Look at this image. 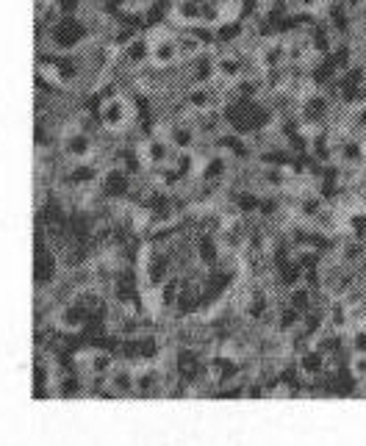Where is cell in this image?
I'll list each match as a JSON object with an SVG mask.
<instances>
[{
	"mask_svg": "<svg viewBox=\"0 0 366 446\" xmlns=\"http://www.w3.org/2000/svg\"><path fill=\"white\" fill-rule=\"evenodd\" d=\"M350 347L353 352H366V327H355L350 333Z\"/></svg>",
	"mask_w": 366,
	"mask_h": 446,
	"instance_id": "obj_42",
	"label": "cell"
},
{
	"mask_svg": "<svg viewBox=\"0 0 366 446\" xmlns=\"http://www.w3.org/2000/svg\"><path fill=\"white\" fill-rule=\"evenodd\" d=\"M350 11H353V8H350L344 0H330V6H327V23H330V28H333L336 34H350V28H353Z\"/></svg>",
	"mask_w": 366,
	"mask_h": 446,
	"instance_id": "obj_16",
	"label": "cell"
},
{
	"mask_svg": "<svg viewBox=\"0 0 366 446\" xmlns=\"http://www.w3.org/2000/svg\"><path fill=\"white\" fill-rule=\"evenodd\" d=\"M236 211H241V214H258V205H261V197L255 194V191H247V189H241L239 194H236Z\"/></svg>",
	"mask_w": 366,
	"mask_h": 446,
	"instance_id": "obj_34",
	"label": "cell"
},
{
	"mask_svg": "<svg viewBox=\"0 0 366 446\" xmlns=\"http://www.w3.org/2000/svg\"><path fill=\"white\" fill-rule=\"evenodd\" d=\"M125 61L134 64V67H141V64H150V39L147 37H137L134 42H128V47L122 50Z\"/></svg>",
	"mask_w": 366,
	"mask_h": 446,
	"instance_id": "obj_27",
	"label": "cell"
},
{
	"mask_svg": "<svg viewBox=\"0 0 366 446\" xmlns=\"http://www.w3.org/2000/svg\"><path fill=\"white\" fill-rule=\"evenodd\" d=\"M361 255H364V250H361V244H358V241H350V244H344V247H341V258H344V264H355Z\"/></svg>",
	"mask_w": 366,
	"mask_h": 446,
	"instance_id": "obj_39",
	"label": "cell"
},
{
	"mask_svg": "<svg viewBox=\"0 0 366 446\" xmlns=\"http://www.w3.org/2000/svg\"><path fill=\"white\" fill-rule=\"evenodd\" d=\"M327 56L333 58V64L339 67V72H344V70H350V67H353V47L344 45V42L333 47V50H330Z\"/></svg>",
	"mask_w": 366,
	"mask_h": 446,
	"instance_id": "obj_35",
	"label": "cell"
},
{
	"mask_svg": "<svg viewBox=\"0 0 366 446\" xmlns=\"http://www.w3.org/2000/svg\"><path fill=\"white\" fill-rule=\"evenodd\" d=\"M100 125L106 128V131H111V134H117V131H122L128 122H134L139 120L137 114V106H134V97L131 100H125L122 94L120 97H114V100H106L103 103V108H100Z\"/></svg>",
	"mask_w": 366,
	"mask_h": 446,
	"instance_id": "obj_4",
	"label": "cell"
},
{
	"mask_svg": "<svg viewBox=\"0 0 366 446\" xmlns=\"http://www.w3.org/2000/svg\"><path fill=\"white\" fill-rule=\"evenodd\" d=\"M214 144H217V150H220V153L233 155V158H239V161L250 158V141H247V136L244 134H236V131H230V134H220L217 139H214Z\"/></svg>",
	"mask_w": 366,
	"mask_h": 446,
	"instance_id": "obj_13",
	"label": "cell"
},
{
	"mask_svg": "<svg viewBox=\"0 0 366 446\" xmlns=\"http://www.w3.org/2000/svg\"><path fill=\"white\" fill-rule=\"evenodd\" d=\"M347 371H350L358 383H364L366 386V352H353L350 363H347Z\"/></svg>",
	"mask_w": 366,
	"mask_h": 446,
	"instance_id": "obj_38",
	"label": "cell"
},
{
	"mask_svg": "<svg viewBox=\"0 0 366 446\" xmlns=\"http://www.w3.org/2000/svg\"><path fill=\"white\" fill-rule=\"evenodd\" d=\"M314 294H317V291H314L311 286L300 283V286H294V288L289 291V305L297 308V311L305 316V313L314 308Z\"/></svg>",
	"mask_w": 366,
	"mask_h": 446,
	"instance_id": "obj_28",
	"label": "cell"
},
{
	"mask_svg": "<svg viewBox=\"0 0 366 446\" xmlns=\"http://www.w3.org/2000/svg\"><path fill=\"white\" fill-rule=\"evenodd\" d=\"M53 388H56V397H61V400H72V397H78V394H84V391H87L84 380H78L75 374H64V377H58V380L53 383Z\"/></svg>",
	"mask_w": 366,
	"mask_h": 446,
	"instance_id": "obj_31",
	"label": "cell"
},
{
	"mask_svg": "<svg viewBox=\"0 0 366 446\" xmlns=\"http://www.w3.org/2000/svg\"><path fill=\"white\" fill-rule=\"evenodd\" d=\"M178 47H181V58H194V56H200V50H203V42L191 34V31H186L178 37Z\"/></svg>",
	"mask_w": 366,
	"mask_h": 446,
	"instance_id": "obj_36",
	"label": "cell"
},
{
	"mask_svg": "<svg viewBox=\"0 0 366 446\" xmlns=\"http://www.w3.org/2000/svg\"><path fill=\"white\" fill-rule=\"evenodd\" d=\"M64 153H67L72 161H92V155H94V141L89 139L87 131L67 134V139H64Z\"/></svg>",
	"mask_w": 366,
	"mask_h": 446,
	"instance_id": "obj_12",
	"label": "cell"
},
{
	"mask_svg": "<svg viewBox=\"0 0 366 446\" xmlns=\"http://www.w3.org/2000/svg\"><path fill=\"white\" fill-rule=\"evenodd\" d=\"M358 125H364V128H366V106L361 108V111H358Z\"/></svg>",
	"mask_w": 366,
	"mask_h": 446,
	"instance_id": "obj_44",
	"label": "cell"
},
{
	"mask_svg": "<svg viewBox=\"0 0 366 446\" xmlns=\"http://www.w3.org/2000/svg\"><path fill=\"white\" fill-rule=\"evenodd\" d=\"M336 155H339V164H341L344 170H355V167L364 164L366 150L358 139H344V141L336 147Z\"/></svg>",
	"mask_w": 366,
	"mask_h": 446,
	"instance_id": "obj_15",
	"label": "cell"
},
{
	"mask_svg": "<svg viewBox=\"0 0 366 446\" xmlns=\"http://www.w3.org/2000/svg\"><path fill=\"white\" fill-rule=\"evenodd\" d=\"M170 20H175L183 28H194L203 23V3L197 0H175L170 6Z\"/></svg>",
	"mask_w": 366,
	"mask_h": 446,
	"instance_id": "obj_10",
	"label": "cell"
},
{
	"mask_svg": "<svg viewBox=\"0 0 366 446\" xmlns=\"http://www.w3.org/2000/svg\"><path fill=\"white\" fill-rule=\"evenodd\" d=\"M322 3H324V0H300L303 11H314V14H317V11L322 8Z\"/></svg>",
	"mask_w": 366,
	"mask_h": 446,
	"instance_id": "obj_43",
	"label": "cell"
},
{
	"mask_svg": "<svg viewBox=\"0 0 366 446\" xmlns=\"http://www.w3.org/2000/svg\"><path fill=\"white\" fill-rule=\"evenodd\" d=\"M344 222H347V230H350L355 238H364V236H366V208L350 211Z\"/></svg>",
	"mask_w": 366,
	"mask_h": 446,
	"instance_id": "obj_37",
	"label": "cell"
},
{
	"mask_svg": "<svg viewBox=\"0 0 366 446\" xmlns=\"http://www.w3.org/2000/svg\"><path fill=\"white\" fill-rule=\"evenodd\" d=\"M277 211H280V200H277V197H261V205H258V214H261V217L270 219Z\"/></svg>",
	"mask_w": 366,
	"mask_h": 446,
	"instance_id": "obj_40",
	"label": "cell"
},
{
	"mask_svg": "<svg viewBox=\"0 0 366 446\" xmlns=\"http://www.w3.org/2000/svg\"><path fill=\"white\" fill-rule=\"evenodd\" d=\"M361 274H364V277H366V255H364V258H361Z\"/></svg>",
	"mask_w": 366,
	"mask_h": 446,
	"instance_id": "obj_45",
	"label": "cell"
},
{
	"mask_svg": "<svg viewBox=\"0 0 366 446\" xmlns=\"http://www.w3.org/2000/svg\"><path fill=\"white\" fill-rule=\"evenodd\" d=\"M361 67L366 70V50H364V58H361Z\"/></svg>",
	"mask_w": 366,
	"mask_h": 446,
	"instance_id": "obj_46",
	"label": "cell"
},
{
	"mask_svg": "<svg viewBox=\"0 0 366 446\" xmlns=\"http://www.w3.org/2000/svg\"><path fill=\"white\" fill-rule=\"evenodd\" d=\"M100 178H103V172H100L92 161H75V167H72L70 175H67V180H70L75 189H89L92 183H97Z\"/></svg>",
	"mask_w": 366,
	"mask_h": 446,
	"instance_id": "obj_20",
	"label": "cell"
},
{
	"mask_svg": "<svg viewBox=\"0 0 366 446\" xmlns=\"http://www.w3.org/2000/svg\"><path fill=\"white\" fill-rule=\"evenodd\" d=\"M47 3H56V0H47Z\"/></svg>",
	"mask_w": 366,
	"mask_h": 446,
	"instance_id": "obj_47",
	"label": "cell"
},
{
	"mask_svg": "<svg viewBox=\"0 0 366 446\" xmlns=\"http://www.w3.org/2000/svg\"><path fill=\"white\" fill-rule=\"evenodd\" d=\"M228 175V158L225 153H217V155H208L203 164H200V180L203 183H220Z\"/></svg>",
	"mask_w": 366,
	"mask_h": 446,
	"instance_id": "obj_19",
	"label": "cell"
},
{
	"mask_svg": "<svg viewBox=\"0 0 366 446\" xmlns=\"http://www.w3.org/2000/svg\"><path fill=\"white\" fill-rule=\"evenodd\" d=\"M241 75H244V61H241L239 56L225 53V56L217 58V78H222V81H228V84H236Z\"/></svg>",
	"mask_w": 366,
	"mask_h": 446,
	"instance_id": "obj_23",
	"label": "cell"
},
{
	"mask_svg": "<svg viewBox=\"0 0 366 446\" xmlns=\"http://www.w3.org/2000/svg\"><path fill=\"white\" fill-rule=\"evenodd\" d=\"M303 327V313L297 311V308H283V311L277 313V330L283 333V336H289V333H294V330H300Z\"/></svg>",
	"mask_w": 366,
	"mask_h": 446,
	"instance_id": "obj_32",
	"label": "cell"
},
{
	"mask_svg": "<svg viewBox=\"0 0 366 446\" xmlns=\"http://www.w3.org/2000/svg\"><path fill=\"white\" fill-rule=\"evenodd\" d=\"M181 288H183V277L181 274H170L161 286H158V308L161 311H172L178 305V297H181Z\"/></svg>",
	"mask_w": 366,
	"mask_h": 446,
	"instance_id": "obj_17",
	"label": "cell"
},
{
	"mask_svg": "<svg viewBox=\"0 0 366 446\" xmlns=\"http://www.w3.org/2000/svg\"><path fill=\"white\" fill-rule=\"evenodd\" d=\"M186 106H189L194 114L214 111V106H217V94L208 89V87H191V91L186 94Z\"/></svg>",
	"mask_w": 366,
	"mask_h": 446,
	"instance_id": "obj_22",
	"label": "cell"
},
{
	"mask_svg": "<svg viewBox=\"0 0 366 446\" xmlns=\"http://www.w3.org/2000/svg\"><path fill=\"white\" fill-rule=\"evenodd\" d=\"M108 383H111V388L117 391V397L137 394V374H134L128 366H114V371L108 374Z\"/></svg>",
	"mask_w": 366,
	"mask_h": 446,
	"instance_id": "obj_21",
	"label": "cell"
},
{
	"mask_svg": "<svg viewBox=\"0 0 366 446\" xmlns=\"http://www.w3.org/2000/svg\"><path fill=\"white\" fill-rule=\"evenodd\" d=\"M261 89H264V78H255V75H241L233 84V94L241 100H258Z\"/></svg>",
	"mask_w": 366,
	"mask_h": 446,
	"instance_id": "obj_30",
	"label": "cell"
},
{
	"mask_svg": "<svg viewBox=\"0 0 366 446\" xmlns=\"http://www.w3.org/2000/svg\"><path fill=\"white\" fill-rule=\"evenodd\" d=\"M114 371V355H111V350H94L87 355V374H111Z\"/></svg>",
	"mask_w": 366,
	"mask_h": 446,
	"instance_id": "obj_25",
	"label": "cell"
},
{
	"mask_svg": "<svg viewBox=\"0 0 366 446\" xmlns=\"http://www.w3.org/2000/svg\"><path fill=\"white\" fill-rule=\"evenodd\" d=\"M330 31H333V28H330V23H317V25L311 28V37H308V39H311V45H314V53H317V56H327V53L336 47L333 45Z\"/></svg>",
	"mask_w": 366,
	"mask_h": 446,
	"instance_id": "obj_29",
	"label": "cell"
},
{
	"mask_svg": "<svg viewBox=\"0 0 366 446\" xmlns=\"http://www.w3.org/2000/svg\"><path fill=\"white\" fill-rule=\"evenodd\" d=\"M364 3H366V0H364Z\"/></svg>",
	"mask_w": 366,
	"mask_h": 446,
	"instance_id": "obj_49",
	"label": "cell"
},
{
	"mask_svg": "<svg viewBox=\"0 0 366 446\" xmlns=\"http://www.w3.org/2000/svg\"><path fill=\"white\" fill-rule=\"evenodd\" d=\"M267 313H270V294L267 291H250V297H247V302H244V316L250 319V321H261V319H267Z\"/></svg>",
	"mask_w": 366,
	"mask_h": 446,
	"instance_id": "obj_24",
	"label": "cell"
},
{
	"mask_svg": "<svg viewBox=\"0 0 366 446\" xmlns=\"http://www.w3.org/2000/svg\"><path fill=\"white\" fill-rule=\"evenodd\" d=\"M172 144H170V139H161V136H150V139H144L141 144H139V158H141V164L144 167H150V170H161V167H167L170 161H172V150H170Z\"/></svg>",
	"mask_w": 366,
	"mask_h": 446,
	"instance_id": "obj_7",
	"label": "cell"
},
{
	"mask_svg": "<svg viewBox=\"0 0 366 446\" xmlns=\"http://www.w3.org/2000/svg\"><path fill=\"white\" fill-rule=\"evenodd\" d=\"M297 369L303 374V380H314V383H322L327 374H330V357L322 352L320 347H305L297 352Z\"/></svg>",
	"mask_w": 366,
	"mask_h": 446,
	"instance_id": "obj_6",
	"label": "cell"
},
{
	"mask_svg": "<svg viewBox=\"0 0 366 446\" xmlns=\"http://www.w3.org/2000/svg\"><path fill=\"white\" fill-rule=\"evenodd\" d=\"M217 78V61L211 56H197L194 67H191V81L194 87H208V81Z\"/></svg>",
	"mask_w": 366,
	"mask_h": 446,
	"instance_id": "obj_26",
	"label": "cell"
},
{
	"mask_svg": "<svg viewBox=\"0 0 366 446\" xmlns=\"http://www.w3.org/2000/svg\"><path fill=\"white\" fill-rule=\"evenodd\" d=\"M191 250H194V258H197L200 267L214 269V264H220V255H222L220 233L197 230V236H194V241H191Z\"/></svg>",
	"mask_w": 366,
	"mask_h": 446,
	"instance_id": "obj_8",
	"label": "cell"
},
{
	"mask_svg": "<svg viewBox=\"0 0 366 446\" xmlns=\"http://www.w3.org/2000/svg\"><path fill=\"white\" fill-rule=\"evenodd\" d=\"M131 183H134V175H131L125 167L114 164V167H108V170L103 172L100 189H103V194H106L108 200H122V197L131 194Z\"/></svg>",
	"mask_w": 366,
	"mask_h": 446,
	"instance_id": "obj_9",
	"label": "cell"
},
{
	"mask_svg": "<svg viewBox=\"0 0 366 446\" xmlns=\"http://www.w3.org/2000/svg\"><path fill=\"white\" fill-rule=\"evenodd\" d=\"M56 8L61 17H75L81 11V0H56Z\"/></svg>",
	"mask_w": 366,
	"mask_h": 446,
	"instance_id": "obj_41",
	"label": "cell"
},
{
	"mask_svg": "<svg viewBox=\"0 0 366 446\" xmlns=\"http://www.w3.org/2000/svg\"><path fill=\"white\" fill-rule=\"evenodd\" d=\"M364 397H366V388H364Z\"/></svg>",
	"mask_w": 366,
	"mask_h": 446,
	"instance_id": "obj_48",
	"label": "cell"
},
{
	"mask_svg": "<svg viewBox=\"0 0 366 446\" xmlns=\"http://www.w3.org/2000/svg\"><path fill=\"white\" fill-rule=\"evenodd\" d=\"M58 274V261L56 255L47 250V247H37V255H34V283L37 286H50Z\"/></svg>",
	"mask_w": 366,
	"mask_h": 446,
	"instance_id": "obj_11",
	"label": "cell"
},
{
	"mask_svg": "<svg viewBox=\"0 0 366 446\" xmlns=\"http://www.w3.org/2000/svg\"><path fill=\"white\" fill-rule=\"evenodd\" d=\"M222 117H225L230 131L244 136L267 131L272 125V111L267 106H261L258 100H241V97H236L233 103H228L222 108Z\"/></svg>",
	"mask_w": 366,
	"mask_h": 446,
	"instance_id": "obj_1",
	"label": "cell"
},
{
	"mask_svg": "<svg viewBox=\"0 0 366 446\" xmlns=\"http://www.w3.org/2000/svg\"><path fill=\"white\" fill-rule=\"evenodd\" d=\"M197 136H200V131L194 128V125H172L170 128V134H167V139H170V144L178 150V153H191L194 147H197Z\"/></svg>",
	"mask_w": 366,
	"mask_h": 446,
	"instance_id": "obj_18",
	"label": "cell"
},
{
	"mask_svg": "<svg viewBox=\"0 0 366 446\" xmlns=\"http://www.w3.org/2000/svg\"><path fill=\"white\" fill-rule=\"evenodd\" d=\"M141 258H144V261H141L144 283H147L153 291H158V286H161V283L172 274V267H170V264H172V258H170L164 250H153V247H150V250H144V253H141Z\"/></svg>",
	"mask_w": 366,
	"mask_h": 446,
	"instance_id": "obj_5",
	"label": "cell"
},
{
	"mask_svg": "<svg viewBox=\"0 0 366 446\" xmlns=\"http://www.w3.org/2000/svg\"><path fill=\"white\" fill-rule=\"evenodd\" d=\"M147 39H150V64H153V67L167 70V67L178 64V58H181L178 37H172L167 28L156 25V28L147 34Z\"/></svg>",
	"mask_w": 366,
	"mask_h": 446,
	"instance_id": "obj_3",
	"label": "cell"
},
{
	"mask_svg": "<svg viewBox=\"0 0 366 446\" xmlns=\"http://www.w3.org/2000/svg\"><path fill=\"white\" fill-rule=\"evenodd\" d=\"M241 31H244V23H241V20H228V23H220V25H217V42L230 45V42H236V39L241 37Z\"/></svg>",
	"mask_w": 366,
	"mask_h": 446,
	"instance_id": "obj_33",
	"label": "cell"
},
{
	"mask_svg": "<svg viewBox=\"0 0 366 446\" xmlns=\"http://www.w3.org/2000/svg\"><path fill=\"white\" fill-rule=\"evenodd\" d=\"M137 374V397H150L164 388V371L158 366H141Z\"/></svg>",
	"mask_w": 366,
	"mask_h": 446,
	"instance_id": "obj_14",
	"label": "cell"
},
{
	"mask_svg": "<svg viewBox=\"0 0 366 446\" xmlns=\"http://www.w3.org/2000/svg\"><path fill=\"white\" fill-rule=\"evenodd\" d=\"M87 37H89V28H87V23L78 20V17H58V23H53L50 31H47L50 45L56 47V50H61V53L84 45Z\"/></svg>",
	"mask_w": 366,
	"mask_h": 446,
	"instance_id": "obj_2",
	"label": "cell"
}]
</instances>
